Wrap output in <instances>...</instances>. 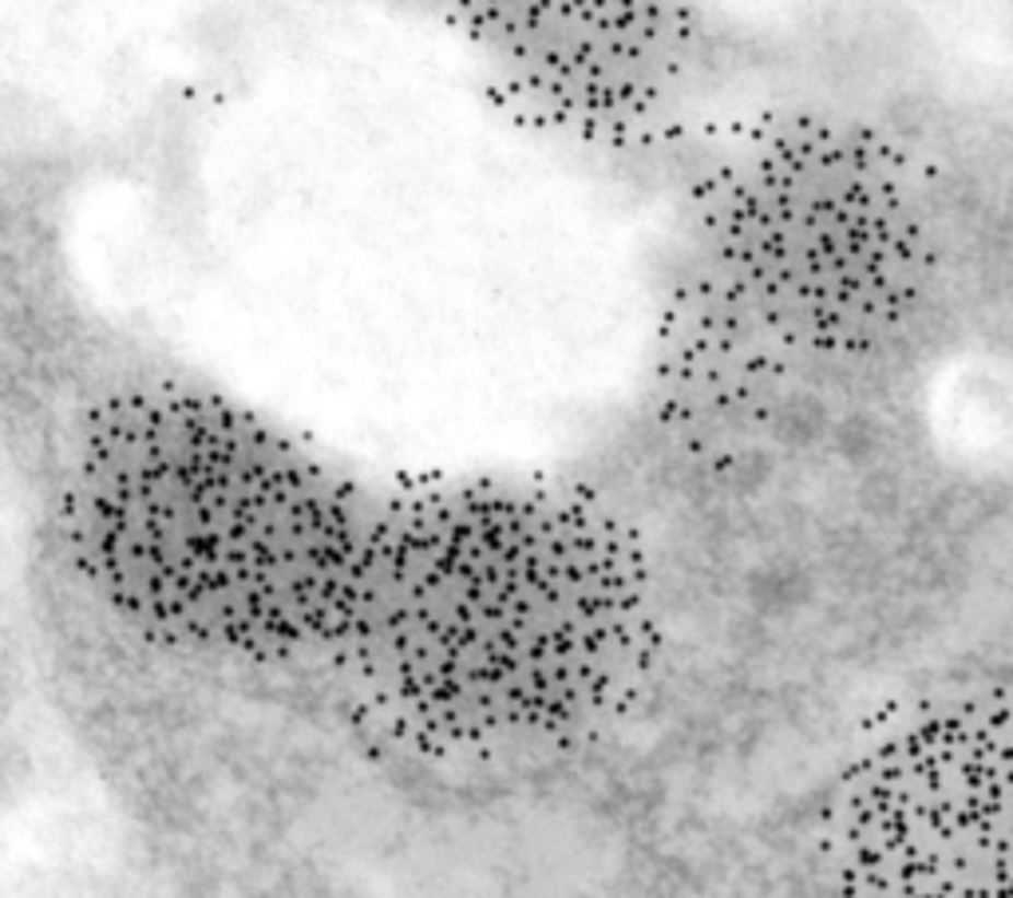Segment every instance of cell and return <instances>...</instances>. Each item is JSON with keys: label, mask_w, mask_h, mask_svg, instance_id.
Wrapping results in <instances>:
<instances>
[{"label": "cell", "mask_w": 1013, "mask_h": 898, "mask_svg": "<svg viewBox=\"0 0 1013 898\" xmlns=\"http://www.w3.org/2000/svg\"><path fill=\"white\" fill-rule=\"evenodd\" d=\"M682 159L669 273L812 364L899 341L934 278L931 202L890 135L824 107L709 124Z\"/></svg>", "instance_id": "3"}, {"label": "cell", "mask_w": 1013, "mask_h": 898, "mask_svg": "<svg viewBox=\"0 0 1013 898\" xmlns=\"http://www.w3.org/2000/svg\"><path fill=\"white\" fill-rule=\"evenodd\" d=\"M459 44L484 104L547 143L606 159L682 155L729 68L701 0H420Z\"/></svg>", "instance_id": "4"}, {"label": "cell", "mask_w": 1013, "mask_h": 898, "mask_svg": "<svg viewBox=\"0 0 1013 898\" xmlns=\"http://www.w3.org/2000/svg\"><path fill=\"white\" fill-rule=\"evenodd\" d=\"M848 895H1013V685L887 724L816 816Z\"/></svg>", "instance_id": "5"}, {"label": "cell", "mask_w": 1013, "mask_h": 898, "mask_svg": "<svg viewBox=\"0 0 1013 898\" xmlns=\"http://www.w3.org/2000/svg\"><path fill=\"white\" fill-rule=\"evenodd\" d=\"M669 618L657 543L610 479H408L381 495L325 681L384 768L519 780L590 756L641 713Z\"/></svg>", "instance_id": "1"}, {"label": "cell", "mask_w": 1013, "mask_h": 898, "mask_svg": "<svg viewBox=\"0 0 1013 898\" xmlns=\"http://www.w3.org/2000/svg\"><path fill=\"white\" fill-rule=\"evenodd\" d=\"M381 495L222 388L139 372L63 420L40 527L63 582L135 645L218 673L325 677Z\"/></svg>", "instance_id": "2"}]
</instances>
